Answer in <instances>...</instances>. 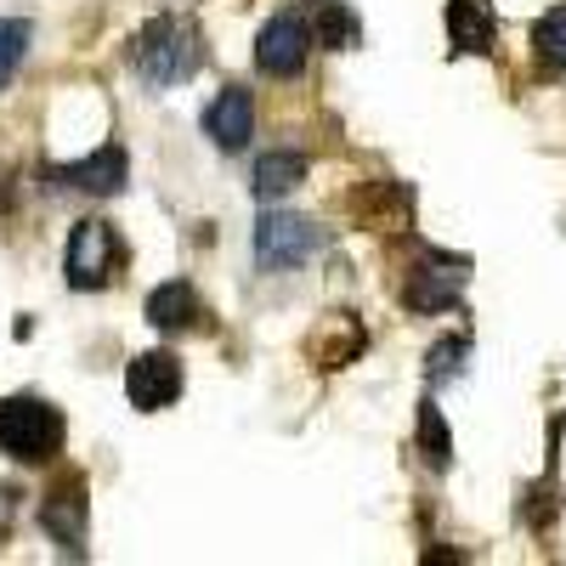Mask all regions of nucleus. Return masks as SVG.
<instances>
[{
	"label": "nucleus",
	"mask_w": 566,
	"mask_h": 566,
	"mask_svg": "<svg viewBox=\"0 0 566 566\" xmlns=\"http://www.w3.org/2000/svg\"><path fill=\"white\" fill-rule=\"evenodd\" d=\"M199 63H205V40L187 18H154L130 40V69L148 85H181L199 74Z\"/></svg>",
	"instance_id": "f257e3e1"
},
{
	"label": "nucleus",
	"mask_w": 566,
	"mask_h": 566,
	"mask_svg": "<svg viewBox=\"0 0 566 566\" xmlns=\"http://www.w3.org/2000/svg\"><path fill=\"white\" fill-rule=\"evenodd\" d=\"M63 448V413L45 397H7L0 402V453L18 464H52Z\"/></svg>",
	"instance_id": "f03ea898"
},
{
	"label": "nucleus",
	"mask_w": 566,
	"mask_h": 566,
	"mask_svg": "<svg viewBox=\"0 0 566 566\" xmlns=\"http://www.w3.org/2000/svg\"><path fill=\"white\" fill-rule=\"evenodd\" d=\"M312 45H317L312 18H306L301 7H283V12H272V18L261 23V34H255V69H261L266 80H295V74L306 69Z\"/></svg>",
	"instance_id": "7ed1b4c3"
},
{
	"label": "nucleus",
	"mask_w": 566,
	"mask_h": 566,
	"mask_svg": "<svg viewBox=\"0 0 566 566\" xmlns=\"http://www.w3.org/2000/svg\"><path fill=\"white\" fill-rule=\"evenodd\" d=\"M114 261H119V244H114V227L108 221H74L69 232V250H63V277L69 290H103V283L114 277Z\"/></svg>",
	"instance_id": "20e7f679"
},
{
	"label": "nucleus",
	"mask_w": 566,
	"mask_h": 566,
	"mask_svg": "<svg viewBox=\"0 0 566 566\" xmlns=\"http://www.w3.org/2000/svg\"><path fill=\"white\" fill-rule=\"evenodd\" d=\"M317 250V227L290 216V210H266L255 221V266L261 272H290Z\"/></svg>",
	"instance_id": "39448f33"
},
{
	"label": "nucleus",
	"mask_w": 566,
	"mask_h": 566,
	"mask_svg": "<svg viewBox=\"0 0 566 566\" xmlns=\"http://www.w3.org/2000/svg\"><path fill=\"white\" fill-rule=\"evenodd\" d=\"M125 397L130 408L142 413H159L181 397V357L176 352H142L130 368H125Z\"/></svg>",
	"instance_id": "423d86ee"
},
{
	"label": "nucleus",
	"mask_w": 566,
	"mask_h": 566,
	"mask_svg": "<svg viewBox=\"0 0 566 566\" xmlns=\"http://www.w3.org/2000/svg\"><path fill=\"white\" fill-rule=\"evenodd\" d=\"M408 312L419 317H437V312H453L464 301V261H442V266H413L408 272V290H402Z\"/></svg>",
	"instance_id": "0eeeda50"
},
{
	"label": "nucleus",
	"mask_w": 566,
	"mask_h": 566,
	"mask_svg": "<svg viewBox=\"0 0 566 566\" xmlns=\"http://www.w3.org/2000/svg\"><path fill=\"white\" fill-rule=\"evenodd\" d=\"M205 136L216 142V148H227V154H239L244 142L255 136V97L244 85L216 91V103L205 108Z\"/></svg>",
	"instance_id": "6e6552de"
},
{
	"label": "nucleus",
	"mask_w": 566,
	"mask_h": 566,
	"mask_svg": "<svg viewBox=\"0 0 566 566\" xmlns=\"http://www.w3.org/2000/svg\"><path fill=\"white\" fill-rule=\"evenodd\" d=\"M493 34H499V18H493V0H448V40L453 52H493Z\"/></svg>",
	"instance_id": "1a4fd4ad"
},
{
	"label": "nucleus",
	"mask_w": 566,
	"mask_h": 566,
	"mask_svg": "<svg viewBox=\"0 0 566 566\" xmlns=\"http://www.w3.org/2000/svg\"><path fill=\"white\" fill-rule=\"evenodd\" d=\"M40 527L52 533L63 549L80 555V549H85V488H80V482H63L52 499L40 504Z\"/></svg>",
	"instance_id": "9d476101"
},
{
	"label": "nucleus",
	"mask_w": 566,
	"mask_h": 566,
	"mask_svg": "<svg viewBox=\"0 0 566 566\" xmlns=\"http://www.w3.org/2000/svg\"><path fill=\"white\" fill-rule=\"evenodd\" d=\"M125 148L119 142H108V148H97L91 159H80V165H69V170H57V181H69V187H80V193H97V199H108V193H119L125 187Z\"/></svg>",
	"instance_id": "9b49d317"
},
{
	"label": "nucleus",
	"mask_w": 566,
	"mask_h": 566,
	"mask_svg": "<svg viewBox=\"0 0 566 566\" xmlns=\"http://www.w3.org/2000/svg\"><path fill=\"white\" fill-rule=\"evenodd\" d=\"M306 181V159L295 148H277V154H261L255 170H250V187H255V199H283V193H295V187Z\"/></svg>",
	"instance_id": "f8f14e48"
},
{
	"label": "nucleus",
	"mask_w": 566,
	"mask_h": 566,
	"mask_svg": "<svg viewBox=\"0 0 566 566\" xmlns=\"http://www.w3.org/2000/svg\"><path fill=\"white\" fill-rule=\"evenodd\" d=\"M199 317V295H193V283L176 277V283H159V290L148 295V323L165 328V335H181V328H193Z\"/></svg>",
	"instance_id": "ddd939ff"
},
{
	"label": "nucleus",
	"mask_w": 566,
	"mask_h": 566,
	"mask_svg": "<svg viewBox=\"0 0 566 566\" xmlns=\"http://www.w3.org/2000/svg\"><path fill=\"white\" fill-rule=\"evenodd\" d=\"M357 352H363V328H357L352 312H335L328 328H323V340H312V363L317 368H346Z\"/></svg>",
	"instance_id": "4468645a"
},
{
	"label": "nucleus",
	"mask_w": 566,
	"mask_h": 566,
	"mask_svg": "<svg viewBox=\"0 0 566 566\" xmlns=\"http://www.w3.org/2000/svg\"><path fill=\"white\" fill-rule=\"evenodd\" d=\"M533 52L544 69L566 74V7H549L538 23H533Z\"/></svg>",
	"instance_id": "2eb2a0df"
},
{
	"label": "nucleus",
	"mask_w": 566,
	"mask_h": 566,
	"mask_svg": "<svg viewBox=\"0 0 566 566\" xmlns=\"http://www.w3.org/2000/svg\"><path fill=\"white\" fill-rule=\"evenodd\" d=\"M419 448H424V459H431L437 470L453 464V437H448V419H442L437 402H424V408H419Z\"/></svg>",
	"instance_id": "dca6fc26"
},
{
	"label": "nucleus",
	"mask_w": 566,
	"mask_h": 566,
	"mask_svg": "<svg viewBox=\"0 0 566 566\" xmlns=\"http://www.w3.org/2000/svg\"><path fill=\"white\" fill-rule=\"evenodd\" d=\"M464 357H470V335H448V340H437L431 357H424V380H431V386L459 380V374H464Z\"/></svg>",
	"instance_id": "f3484780"
},
{
	"label": "nucleus",
	"mask_w": 566,
	"mask_h": 566,
	"mask_svg": "<svg viewBox=\"0 0 566 566\" xmlns=\"http://www.w3.org/2000/svg\"><path fill=\"white\" fill-rule=\"evenodd\" d=\"M29 40H34V29H29L23 18H0V91H7V85H12V74L23 69Z\"/></svg>",
	"instance_id": "a211bd4d"
},
{
	"label": "nucleus",
	"mask_w": 566,
	"mask_h": 566,
	"mask_svg": "<svg viewBox=\"0 0 566 566\" xmlns=\"http://www.w3.org/2000/svg\"><path fill=\"white\" fill-rule=\"evenodd\" d=\"M312 34H317V45H328V52H346V45H357V12L352 7H323L312 18Z\"/></svg>",
	"instance_id": "6ab92c4d"
}]
</instances>
